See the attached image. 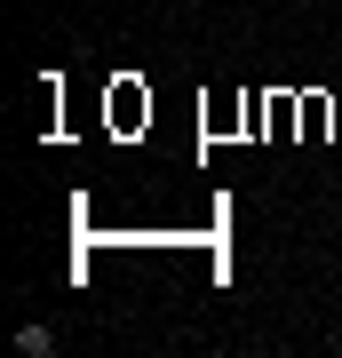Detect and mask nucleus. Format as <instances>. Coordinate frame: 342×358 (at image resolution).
Listing matches in <instances>:
<instances>
[{"label":"nucleus","instance_id":"1","mask_svg":"<svg viewBox=\"0 0 342 358\" xmlns=\"http://www.w3.org/2000/svg\"><path fill=\"white\" fill-rule=\"evenodd\" d=\"M16 350H24V358H48L56 334H48V327H16Z\"/></svg>","mask_w":342,"mask_h":358}]
</instances>
